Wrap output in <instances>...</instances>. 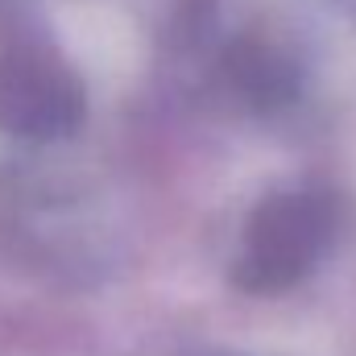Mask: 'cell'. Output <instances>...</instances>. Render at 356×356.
Listing matches in <instances>:
<instances>
[{
  "instance_id": "cell-3",
  "label": "cell",
  "mask_w": 356,
  "mask_h": 356,
  "mask_svg": "<svg viewBox=\"0 0 356 356\" xmlns=\"http://www.w3.org/2000/svg\"><path fill=\"white\" fill-rule=\"evenodd\" d=\"M211 75L236 108L257 112V116L294 108L302 99V88H307V67H302L298 50L286 46L269 29L232 33L220 46Z\"/></svg>"
},
{
  "instance_id": "cell-1",
  "label": "cell",
  "mask_w": 356,
  "mask_h": 356,
  "mask_svg": "<svg viewBox=\"0 0 356 356\" xmlns=\"http://www.w3.org/2000/svg\"><path fill=\"white\" fill-rule=\"evenodd\" d=\"M336 232H340V207L327 191L319 186L269 191L241 228L228 269L232 286L245 294H286L302 286L332 253Z\"/></svg>"
},
{
  "instance_id": "cell-2",
  "label": "cell",
  "mask_w": 356,
  "mask_h": 356,
  "mask_svg": "<svg viewBox=\"0 0 356 356\" xmlns=\"http://www.w3.org/2000/svg\"><path fill=\"white\" fill-rule=\"evenodd\" d=\"M88 91L75 67L38 38L0 50V133L25 145H58L79 133Z\"/></svg>"
}]
</instances>
